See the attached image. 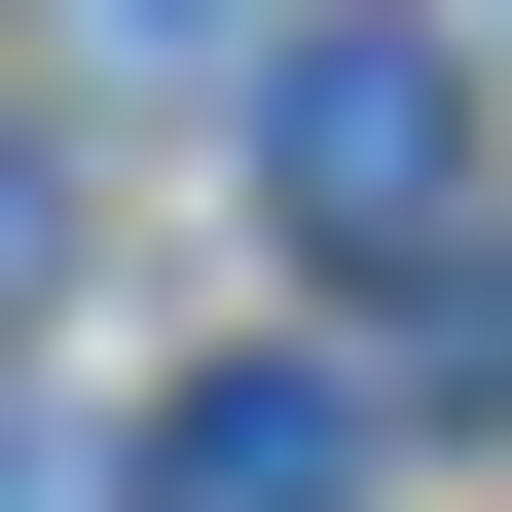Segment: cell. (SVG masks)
<instances>
[{
	"instance_id": "obj_2",
	"label": "cell",
	"mask_w": 512,
	"mask_h": 512,
	"mask_svg": "<svg viewBox=\"0 0 512 512\" xmlns=\"http://www.w3.org/2000/svg\"><path fill=\"white\" fill-rule=\"evenodd\" d=\"M147 512H366V403L330 366H220V403H147Z\"/></svg>"
},
{
	"instance_id": "obj_1",
	"label": "cell",
	"mask_w": 512,
	"mask_h": 512,
	"mask_svg": "<svg viewBox=\"0 0 512 512\" xmlns=\"http://www.w3.org/2000/svg\"><path fill=\"white\" fill-rule=\"evenodd\" d=\"M256 220L439 256V220H476V37H256Z\"/></svg>"
},
{
	"instance_id": "obj_3",
	"label": "cell",
	"mask_w": 512,
	"mask_h": 512,
	"mask_svg": "<svg viewBox=\"0 0 512 512\" xmlns=\"http://www.w3.org/2000/svg\"><path fill=\"white\" fill-rule=\"evenodd\" d=\"M74 37H147V74H256V37H293V0H74Z\"/></svg>"
},
{
	"instance_id": "obj_5",
	"label": "cell",
	"mask_w": 512,
	"mask_h": 512,
	"mask_svg": "<svg viewBox=\"0 0 512 512\" xmlns=\"http://www.w3.org/2000/svg\"><path fill=\"white\" fill-rule=\"evenodd\" d=\"M0 512H74V476H37V439H0Z\"/></svg>"
},
{
	"instance_id": "obj_4",
	"label": "cell",
	"mask_w": 512,
	"mask_h": 512,
	"mask_svg": "<svg viewBox=\"0 0 512 512\" xmlns=\"http://www.w3.org/2000/svg\"><path fill=\"white\" fill-rule=\"evenodd\" d=\"M0 293H37V147H0Z\"/></svg>"
}]
</instances>
